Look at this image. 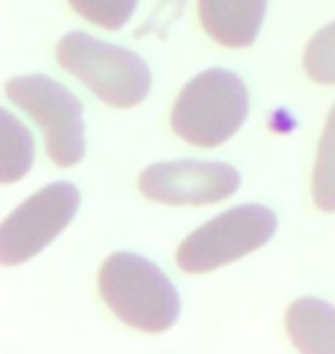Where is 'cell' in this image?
Segmentation results:
<instances>
[{
    "label": "cell",
    "mask_w": 335,
    "mask_h": 354,
    "mask_svg": "<svg viewBox=\"0 0 335 354\" xmlns=\"http://www.w3.org/2000/svg\"><path fill=\"white\" fill-rule=\"evenodd\" d=\"M71 10L106 30H122L133 17L138 0H69Z\"/></svg>",
    "instance_id": "4fadbf2b"
},
{
    "label": "cell",
    "mask_w": 335,
    "mask_h": 354,
    "mask_svg": "<svg viewBox=\"0 0 335 354\" xmlns=\"http://www.w3.org/2000/svg\"><path fill=\"white\" fill-rule=\"evenodd\" d=\"M241 177L237 168L220 161H159L138 177L140 194L166 205H209L237 194Z\"/></svg>",
    "instance_id": "52a82bcc"
},
{
    "label": "cell",
    "mask_w": 335,
    "mask_h": 354,
    "mask_svg": "<svg viewBox=\"0 0 335 354\" xmlns=\"http://www.w3.org/2000/svg\"><path fill=\"white\" fill-rule=\"evenodd\" d=\"M5 92L44 129L48 159L55 166L71 168L81 164L88 145L83 104L74 92L44 74L14 76L5 83Z\"/></svg>",
    "instance_id": "277c9868"
},
{
    "label": "cell",
    "mask_w": 335,
    "mask_h": 354,
    "mask_svg": "<svg viewBox=\"0 0 335 354\" xmlns=\"http://www.w3.org/2000/svg\"><path fill=\"white\" fill-rule=\"evenodd\" d=\"M81 194L71 182H53L21 203L0 228V263L17 267L41 253L76 216Z\"/></svg>",
    "instance_id": "8992f818"
},
{
    "label": "cell",
    "mask_w": 335,
    "mask_h": 354,
    "mask_svg": "<svg viewBox=\"0 0 335 354\" xmlns=\"http://www.w3.org/2000/svg\"><path fill=\"white\" fill-rule=\"evenodd\" d=\"M312 201L322 212H335V104L319 138L312 171Z\"/></svg>",
    "instance_id": "8fae6325"
},
{
    "label": "cell",
    "mask_w": 335,
    "mask_h": 354,
    "mask_svg": "<svg viewBox=\"0 0 335 354\" xmlns=\"http://www.w3.org/2000/svg\"><path fill=\"white\" fill-rule=\"evenodd\" d=\"M251 97L234 72L211 67L191 79L170 113V127L195 147H218L246 122Z\"/></svg>",
    "instance_id": "7a4b0ae2"
},
{
    "label": "cell",
    "mask_w": 335,
    "mask_h": 354,
    "mask_svg": "<svg viewBox=\"0 0 335 354\" xmlns=\"http://www.w3.org/2000/svg\"><path fill=\"white\" fill-rule=\"evenodd\" d=\"M278 218L265 205H239L207 221L177 249V267L186 274H207L265 246Z\"/></svg>",
    "instance_id": "5b68a950"
},
{
    "label": "cell",
    "mask_w": 335,
    "mask_h": 354,
    "mask_svg": "<svg viewBox=\"0 0 335 354\" xmlns=\"http://www.w3.org/2000/svg\"><path fill=\"white\" fill-rule=\"evenodd\" d=\"M99 292L119 320L145 334L168 331L182 310L173 281L152 260L129 251H117L104 260Z\"/></svg>",
    "instance_id": "6da1fadb"
},
{
    "label": "cell",
    "mask_w": 335,
    "mask_h": 354,
    "mask_svg": "<svg viewBox=\"0 0 335 354\" xmlns=\"http://www.w3.org/2000/svg\"><path fill=\"white\" fill-rule=\"evenodd\" d=\"M285 327L303 354H335V306L315 297H301L287 308Z\"/></svg>",
    "instance_id": "9c48e42d"
},
{
    "label": "cell",
    "mask_w": 335,
    "mask_h": 354,
    "mask_svg": "<svg viewBox=\"0 0 335 354\" xmlns=\"http://www.w3.org/2000/svg\"><path fill=\"white\" fill-rule=\"evenodd\" d=\"M267 0H198V17L213 41L230 48L251 46L260 35Z\"/></svg>",
    "instance_id": "ba28073f"
},
{
    "label": "cell",
    "mask_w": 335,
    "mask_h": 354,
    "mask_svg": "<svg viewBox=\"0 0 335 354\" xmlns=\"http://www.w3.org/2000/svg\"><path fill=\"white\" fill-rule=\"evenodd\" d=\"M0 124H3V140H0V150H3V159H0V180L3 184H12L26 177L30 171L35 147L32 136L19 120L12 118L10 111H0Z\"/></svg>",
    "instance_id": "30bf717a"
},
{
    "label": "cell",
    "mask_w": 335,
    "mask_h": 354,
    "mask_svg": "<svg viewBox=\"0 0 335 354\" xmlns=\"http://www.w3.org/2000/svg\"><path fill=\"white\" fill-rule=\"evenodd\" d=\"M303 69L315 83L335 86V21L310 37L303 51Z\"/></svg>",
    "instance_id": "7c38bea8"
},
{
    "label": "cell",
    "mask_w": 335,
    "mask_h": 354,
    "mask_svg": "<svg viewBox=\"0 0 335 354\" xmlns=\"http://www.w3.org/2000/svg\"><path fill=\"white\" fill-rule=\"evenodd\" d=\"M55 53L65 72L113 109H133L145 102L152 88V72L138 53L83 30L67 32Z\"/></svg>",
    "instance_id": "3957f363"
}]
</instances>
